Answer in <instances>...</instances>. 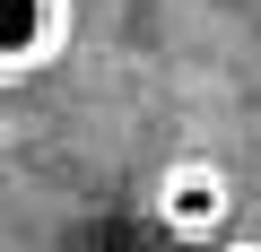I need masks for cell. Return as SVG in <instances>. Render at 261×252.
<instances>
[{
  "mask_svg": "<svg viewBox=\"0 0 261 252\" xmlns=\"http://www.w3.org/2000/svg\"><path fill=\"white\" fill-rule=\"evenodd\" d=\"M79 35V0H0V87L44 78Z\"/></svg>",
  "mask_w": 261,
  "mask_h": 252,
  "instance_id": "cell-2",
  "label": "cell"
},
{
  "mask_svg": "<svg viewBox=\"0 0 261 252\" xmlns=\"http://www.w3.org/2000/svg\"><path fill=\"white\" fill-rule=\"evenodd\" d=\"M218 252H261V235H226V243H218Z\"/></svg>",
  "mask_w": 261,
  "mask_h": 252,
  "instance_id": "cell-3",
  "label": "cell"
},
{
  "mask_svg": "<svg viewBox=\"0 0 261 252\" xmlns=\"http://www.w3.org/2000/svg\"><path fill=\"white\" fill-rule=\"evenodd\" d=\"M148 217H157L166 243H200V252H218V243L235 235V174H226L218 157L183 148V157L157 165V183H148Z\"/></svg>",
  "mask_w": 261,
  "mask_h": 252,
  "instance_id": "cell-1",
  "label": "cell"
}]
</instances>
